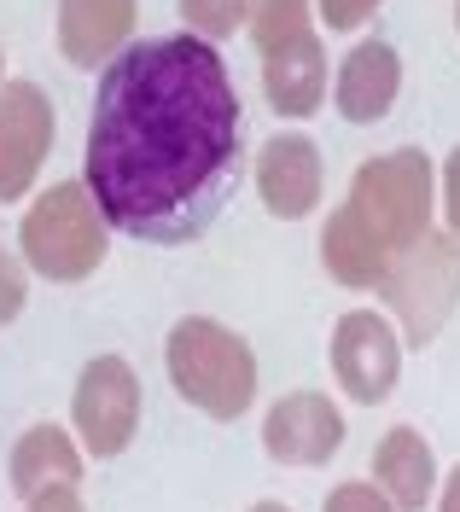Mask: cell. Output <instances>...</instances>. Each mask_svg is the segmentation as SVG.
<instances>
[{"label":"cell","mask_w":460,"mask_h":512,"mask_svg":"<svg viewBox=\"0 0 460 512\" xmlns=\"http://www.w3.org/2000/svg\"><path fill=\"white\" fill-rule=\"evenodd\" d=\"M239 94L222 53L198 35L129 41L99 70L82 187L111 233L140 245H193L239 181Z\"/></svg>","instance_id":"obj_1"},{"label":"cell","mask_w":460,"mask_h":512,"mask_svg":"<svg viewBox=\"0 0 460 512\" xmlns=\"http://www.w3.org/2000/svg\"><path fill=\"white\" fill-rule=\"evenodd\" d=\"M437 222V163L420 146H391L350 175V192L321 227V268L332 286L373 291L396 251Z\"/></svg>","instance_id":"obj_2"},{"label":"cell","mask_w":460,"mask_h":512,"mask_svg":"<svg viewBox=\"0 0 460 512\" xmlns=\"http://www.w3.org/2000/svg\"><path fill=\"white\" fill-rule=\"evenodd\" d=\"M164 367H169V384H175V396L198 408L204 419H216V425H233V419L251 414V402H257V350L222 326V320L210 315H181L169 326L164 338Z\"/></svg>","instance_id":"obj_3"},{"label":"cell","mask_w":460,"mask_h":512,"mask_svg":"<svg viewBox=\"0 0 460 512\" xmlns=\"http://www.w3.org/2000/svg\"><path fill=\"white\" fill-rule=\"evenodd\" d=\"M18 256L35 280H53V286L94 280L111 256V222L94 204V192L82 181H53L30 192L18 216Z\"/></svg>","instance_id":"obj_4"},{"label":"cell","mask_w":460,"mask_h":512,"mask_svg":"<svg viewBox=\"0 0 460 512\" xmlns=\"http://www.w3.org/2000/svg\"><path fill=\"white\" fill-rule=\"evenodd\" d=\"M245 30L263 59V94L268 111L286 123H309L327 105V47L315 35V6L309 0H251Z\"/></svg>","instance_id":"obj_5"},{"label":"cell","mask_w":460,"mask_h":512,"mask_svg":"<svg viewBox=\"0 0 460 512\" xmlns=\"http://www.w3.org/2000/svg\"><path fill=\"white\" fill-rule=\"evenodd\" d=\"M379 303L391 315L402 350H431L443 338L449 315L460 309V233L455 227H426L408 251L391 256Z\"/></svg>","instance_id":"obj_6"},{"label":"cell","mask_w":460,"mask_h":512,"mask_svg":"<svg viewBox=\"0 0 460 512\" xmlns=\"http://www.w3.org/2000/svg\"><path fill=\"white\" fill-rule=\"evenodd\" d=\"M140 373L129 367V355H94L82 373H76V390H70V431L88 460H117L129 454L134 437H140Z\"/></svg>","instance_id":"obj_7"},{"label":"cell","mask_w":460,"mask_h":512,"mask_svg":"<svg viewBox=\"0 0 460 512\" xmlns=\"http://www.w3.org/2000/svg\"><path fill=\"white\" fill-rule=\"evenodd\" d=\"M402 338L385 309H350V315L332 320V379L338 390L356 402V408H379L396 396V379H402Z\"/></svg>","instance_id":"obj_8"},{"label":"cell","mask_w":460,"mask_h":512,"mask_svg":"<svg viewBox=\"0 0 460 512\" xmlns=\"http://www.w3.org/2000/svg\"><path fill=\"white\" fill-rule=\"evenodd\" d=\"M53 94L30 76H6L0 82V204H24L47 169L53 152Z\"/></svg>","instance_id":"obj_9"},{"label":"cell","mask_w":460,"mask_h":512,"mask_svg":"<svg viewBox=\"0 0 460 512\" xmlns=\"http://www.w3.org/2000/svg\"><path fill=\"white\" fill-rule=\"evenodd\" d=\"M350 437V419L327 390H292L280 402H268L263 414V448L274 466H327Z\"/></svg>","instance_id":"obj_10"},{"label":"cell","mask_w":460,"mask_h":512,"mask_svg":"<svg viewBox=\"0 0 460 512\" xmlns=\"http://www.w3.org/2000/svg\"><path fill=\"white\" fill-rule=\"evenodd\" d=\"M251 181H257V198L274 222H309L327 198V163H321V146L309 134H274L263 140V152L251 163Z\"/></svg>","instance_id":"obj_11"},{"label":"cell","mask_w":460,"mask_h":512,"mask_svg":"<svg viewBox=\"0 0 460 512\" xmlns=\"http://www.w3.org/2000/svg\"><path fill=\"white\" fill-rule=\"evenodd\" d=\"M327 94H332V105H338L344 123H356V128L385 123L396 111V94H402V53H396L391 41H379V35L356 41V47L338 59Z\"/></svg>","instance_id":"obj_12"},{"label":"cell","mask_w":460,"mask_h":512,"mask_svg":"<svg viewBox=\"0 0 460 512\" xmlns=\"http://www.w3.org/2000/svg\"><path fill=\"white\" fill-rule=\"evenodd\" d=\"M134 24H140V0H59L53 41L70 70L99 76L134 41Z\"/></svg>","instance_id":"obj_13"},{"label":"cell","mask_w":460,"mask_h":512,"mask_svg":"<svg viewBox=\"0 0 460 512\" xmlns=\"http://www.w3.org/2000/svg\"><path fill=\"white\" fill-rule=\"evenodd\" d=\"M437 478H443V466L414 425H391L373 443V483L396 512H426L437 495Z\"/></svg>","instance_id":"obj_14"},{"label":"cell","mask_w":460,"mask_h":512,"mask_svg":"<svg viewBox=\"0 0 460 512\" xmlns=\"http://www.w3.org/2000/svg\"><path fill=\"white\" fill-rule=\"evenodd\" d=\"M82 472H88V454L76 443V431H65V425H30L6 454V478H12L18 501L41 495L47 483H82Z\"/></svg>","instance_id":"obj_15"},{"label":"cell","mask_w":460,"mask_h":512,"mask_svg":"<svg viewBox=\"0 0 460 512\" xmlns=\"http://www.w3.org/2000/svg\"><path fill=\"white\" fill-rule=\"evenodd\" d=\"M245 6L251 0H175L181 30L210 41V47H222V41H233V35L245 30Z\"/></svg>","instance_id":"obj_16"},{"label":"cell","mask_w":460,"mask_h":512,"mask_svg":"<svg viewBox=\"0 0 460 512\" xmlns=\"http://www.w3.org/2000/svg\"><path fill=\"white\" fill-rule=\"evenodd\" d=\"M24 303H30V268H24L18 251L0 245V326H12L24 315Z\"/></svg>","instance_id":"obj_17"},{"label":"cell","mask_w":460,"mask_h":512,"mask_svg":"<svg viewBox=\"0 0 460 512\" xmlns=\"http://www.w3.org/2000/svg\"><path fill=\"white\" fill-rule=\"evenodd\" d=\"M309 6H315V24H327L332 35H350V30H362L385 0H309Z\"/></svg>","instance_id":"obj_18"},{"label":"cell","mask_w":460,"mask_h":512,"mask_svg":"<svg viewBox=\"0 0 460 512\" xmlns=\"http://www.w3.org/2000/svg\"><path fill=\"white\" fill-rule=\"evenodd\" d=\"M321 512H396V507L379 495V483L373 478H350V483H338L327 501H321Z\"/></svg>","instance_id":"obj_19"},{"label":"cell","mask_w":460,"mask_h":512,"mask_svg":"<svg viewBox=\"0 0 460 512\" xmlns=\"http://www.w3.org/2000/svg\"><path fill=\"white\" fill-rule=\"evenodd\" d=\"M437 210H443V227L460 233V146L443 158V169H437Z\"/></svg>","instance_id":"obj_20"},{"label":"cell","mask_w":460,"mask_h":512,"mask_svg":"<svg viewBox=\"0 0 460 512\" xmlns=\"http://www.w3.org/2000/svg\"><path fill=\"white\" fill-rule=\"evenodd\" d=\"M24 512H88V501H82V489H76V483H47L41 495L24 501Z\"/></svg>","instance_id":"obj_21"},{"label":"cell","mask_w":460,"mask_h":512,"mask_svg":"<svg viewBox=\"0 0 460 512\" xmlns=\"http://www.w3.org/2000/svg\"><path fill=\"white\" fill-rule=\"evenodd\" d=\"M431 501H437V512H460V466L449 478H437V495Z\"/></svg>","instance_id":"obj_22"},{"label":"cell","mask_w":460,"mask_h":512,"mask_svg":"<svg viewBox=\"0 0 460 512\" xmlns=\"http://www.w3.org/2000/svg\"><path fill=\"white\" fill-rule=\"evenodd\" d=\"M251 512H286V507H280V501H257Z\"/></svg>","instance_id":"obj_23"},{"label":"cell","mask_w":460,"mask_h":512,"mask_svg":"<svg viewBox=\"0 0 460 512\" xmlns=\"http://www.w3.org/2000/svg\"><path fill=\"white\" fill-rule=\"evenodd\" d=\"M0 82H6V47H0Z\"/></svg>","instance_id":"obj_24"},{"label":"cell","mask_w":460,"mask_h":512,"mask_svg":"<svg viewBox=\"0 0 460 512\" xmlns=\"http://www.w3.org/2000/svg\"><path fill=\"white\" fill-rule=\"evenodd\" d=\"M455 30H460V0H455Z\"/></svg>","instance_id":"obj_25"}]
</instances>
